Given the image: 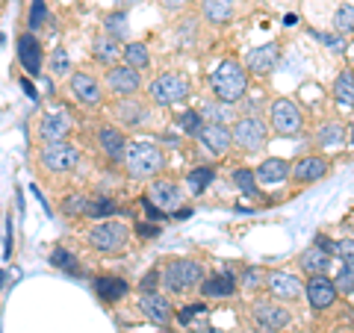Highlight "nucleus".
I'll use <instances>...</instances> for the list:
<instances>
[{"mask_svg": "<svg viewBox=\"0 0 354 333\" xmlns=\"http://www.w3.org/2000/svg\"><path fill=\"white\" fill-rule=\"evenodd\" d=\"M18 59L27 68V74H39L41 71V44L32 32H24L18 39Z\"/></svg>", "mask_w": 354, "mask_h": 333, "instance_id": "19", "label": "nucleus"}, {"mask_svg": "<svg viewBox=\"0 0 354 333\" xmlns=\"http://www.w3.org/2000/svg\"><path fill=\"white\" fill-rule=\"evenodd\" d=\"M115 213V204L106 201V198H97V201H88V218H104V216H113Z\"/></svg>", "mask_w": 354, "mask_h": 333, "instance_id": "37", "label": "nucleus"}, {"mask_svg": "<svg viewBox=\"0 0 354 333\" xmlns=\"http://www.w3.org/2000/svg\"><path fill=\"white\" fill-rule=\"evenodd\" d=\"M234 180H236V186H239L245 195H257V192H260L257 180H254V171H248V169H239V171L234 174Z\"/></svg>", "mask_w": 354, "mask_h": 333, "instance_id": "38", "label": "nucleus"}, {"mask_svg": "<svg viewBox=\"0 0 354 333\" xmlns=\"http://www.w3.org/2000/svg\"><path fill=\"white\" fill-rule=\"evenodd\" d=\"M201 3H204V15L213 21V24H225V21L234 15L230 0H201Z\"/></svg>", "mask_w": 354, "mask_h": 333, "instance_id": "30", "label": "nucleus"}, {"mask_svg": "<svg viewBox=\"0 0 354 333\" xmlns=\"http://www.w3.org/2000/svg\"><path fill=\"white\" fill-rule=\"evenodd\" d=\"M348 139H351V148H354V124H351V130H348Z\"/></svg>", "mask_w": 354, "mask_h": 333, "instance_id": "51", "label": "nucleus"}, {"mask_svg": "<svg viewBox=\"0 0 354 333\" xmlns=\"http://www.w3.org/2000/svg\"><path fill=\"white\" fill-rule=\"evenodd\" d=\"M92 50H95V59L101 62V65H113V62L121 57V48H118V41H115V39H106V36L95 39Z\"/></svg>", "mask_w": 354, "mask_h": 333, "instance_id": "28", "label": "nucleus"}, {"mask_svg": "<svg viewBox=\"0 0 354 333\" xmlns=\"http://www.w3.org/2000/svg\"><path fill=\"white\" fill-rule=\"evenodd\" d=\"M204 304H189V307H183V313H180V325H189V321L201 313Z\"/></svg>", "mask_w": 354, "mask_h": 333, "instance_id": "45", "label": "nucleus"}, {"mask_svg": "<svg viewBox=\"0 0 354 333\" xmlns=\"http://www.w3.org/2000/svg\"><path fill=\"white\" fill-rule=\"evenodd\" d=\"M328 160L325 157H304V160H298L292 169H290V174L295 177L298 183H316L319 177H325L328 174Z\"/></svg>", "mask_w": 354, "mask_h": 333, "instance_id": "18", "label": "nucleus"}, {"mask_svg": "<svg viewBox=\"0 0 354 333\" xmlns=\"http://www.w3.org/2000/svg\"><path fill=\"white\" fill-rule=\"evenodd\" d=\"M121 57H124V65H130V68H145V65L151 62V53H148V48L142 41H130L124 50H121Z\"/></svg>", "mask_w": 354, "mask_h": 333, "instance_id": "29", "label": "nucleus"}, {"mask_svg": "<svg viewBox=\"0 0 354 333\" xmlns=\"http://www.w3.org/2000/svg\"><path fill=\"white\" fill-rule=\"evenodd\" d=\"M160 3H162L165 9H174V6H180V3H186V0H160Z\"/></svg>", "mask_w": 354, "mask_h": 333, "instance_id": "50", "label": "nucleus"}, {"mask_svg": "<svg viewBox=\"0 0 354 333\" xmlns=\"http://www.w3.org/2000/svg\"><path fill=\"white\" fill-rule=\"evenodd\" d=\"M334 286H337L339 292H354V263H351V260L342 263V269H339V274H337Z\"/></svg>", "mask_w": 354, "mask_h": 333, "instance_id": "35", "label": "nucleus"}, {"mask_svg": "<svg viewBox=\"0 0 354 333\" xmlns=\"http://www.w3.org/2000/svg\"><path fill=\"white\" fill-rule=\"evenodd\" d=\"M139 310L145 313V318L157 321V325H165V321H171V316H174L171 301H169V298H162L160 292H142Z\"/></svg>", "mask_w": 354, "mask_h": 333, "instance_id": "15", "label": "nucleus"}, {"mask_svg": "<svg viewBox=\"0 0 354 333\" xmlns=\"http://www.w3.org/2000/svg\"><path fill=\"white\" fill-rule=\"evenodd\" d=\"M204 265L195 263V260H174L165 265L162 272V286L169 289L171 295H183L189 289H198L204 283Z\"/></svg>", "mask_w": 354, "mask_h": 333, "instance_id": "3", "label": "nucleus"}, {"mask_svg": "<svg viewBox=\"0 0 354 333\" xmlns=\"http://www.w3.org/2000/svg\"><path fill=\"white\" fill-rule=\"evenodd\" d=\"M50 263L57 265V269H62V272H68V274H80V265H77V257L74 254H68L65 248H57L50 254Z\"/></svg>", "mask_w": 354, "mask_h": 333, "instance_id": "33", "label": "nucleus"}, {"mask_svg": "<svg viewBox=\"0 0 354 333\" xmlns=\"http://www.w3.org/2000/svg\"><path fill=\"white\" fill-rule=\"evenodd\" d=\"M266 286L272 289V295L283 298V301H295L304 292V283L295 274H286V272H269L266 274Z\"/></svg>", "mask_w": 354, "mask_h": 333, "instance_id": "13", "label": "nucleus"}, {"mask_svg": "<svg viewBox=\"0 0 354 333\" xmlns=\"http://www.w3.org/2000/svg\"><path fill=\"white\" fill-rule=\"evenodd\" d=\"M68 68H71L68 53H65L62 48H57V50H53V57H50V71L53 74H68Z\"/></svg>", "mask_w": 354, "mask_h": 333, "instance_id": "41", "label": "nucleus"}, {"mask_svg": "<svg viewBox=\"0 0 354 333\" xmlns=\"http://www.w3.org/2000/svg\"><path fill=\"white\" fill-rule=\"evenodd\" d=\"M304 292H307L310 307H313V310H328L330 304L337 301V286H334V280H328L325 274H313V277H310V283L304 286Z\"/></svg>", "mask_w": 354, "mask_h": 333, "instance_id": "12", "label": "nucleus"}, {"mask_svg": "<svg viewBox=\"0 0 354 333\" xmlns=\"http://www.w3.org/2000/svg\"><path fill=\"white\" fill-rule=\"evenodd\" d=\"M148 201L160 209V213H177L183 204V192L180 186L171 180H153L148 189Z\"/></svg>", "mask_w": 354, "mask_h": 333, "instance_id": "9", "label": "nucleus"}, {"mask_svg": "<svg viewBox=\"0 0 354 333\" xmlns=\"http://www.w3.org/2000/svg\"><path fill=\"white\" fill-rule=\"evenodd\" d=\"M209 180H213V169H195V171L189 174V186H192L195 195H201L204 189L209 186Z\"/></svg>", "mask_w": 354, "mask_h": 333, "instance_id": "36", "label": "nucleus"}, {"mask_svg": "<svg viewBox=\"0 0 354 333\" xmlns=\"http://www.w3.org/2000/svg\"><path fill=\"white\" fill-rule=\"evenodd\" d=\"M266 136H269V130H266V124L257 115L239 118L234 133H230V139H234L239 148H245V151H260L266 145Z\"/></svg>", "mask_w": 354, "mask_h": 333, "instance_id": "8", "label": "nucleus"}, {"mask_svg": "<svg viewBox=\"0 0 354 333\" xmlns=\"http://www.w3.org/2000/svg\"><path fill=\"white\" fill-rule=\"evenodd\" d=\"M201 292L207 298H227L236 292V280H234V274H216L201 283Z\"/></svg>", "mask_w": 354, "mask_h": 333, "instance_id": "24", "label": "nucleus"}, {"mask_svg": "<svg viewBox=\"0 0 354 333\" xmlns=\"http://www.w3.org/2000/svg\"><path fill=\"white\" fill-rule=\"evenodd\" d=\"M62 213L65 216H71V218H80V216H86L88 213V198L83 195V192H77V195H68L62 201Z\"/></svg>", "mask_w": 354, "mask_h": 333, "instance_id": "32", "label": "nucleus"}, {"mask_svg": "<svg viewBox=\"0 0 354 333\" xmlns=\"http://www.w3.org/2000/svg\"><path fill=\"white\" fill-rule=\"evenodd\" d=\"M136 233H139L142 239H151V236H157V233H160V227H151V225H139V227H136Z\"/></svg>", "mask_w": 354, "mask_h": 333, "instance_id": "47", "label": "nucleus"}, {"mask_svg": "<svg viewBox=\"0 0 354 333\" xmlns=\"http://www.w3.org/2000/svg\"><path fill=\"white\" fill-rule=\"evenodd\" d=\"M254 318H257L263 327H269V330H281V327H286L292 321L290 310H283L281 304H272V301H257L254 304Z\"/></svg>", "mask_w": 354, "mask_h": 333, "instance_id": "16", "label": "nucleus"}, {"mask_svg": "<svg viewBox=\"0 0 354 333\" xmlns=\"http://www.w3.org/2000/svg\"><path fill=\"white\" fill-rule=\"evenodd\" d=\"M97 142H101V148H104L106 157H113V160L124 157L127 139H124V133H121V130H115V127H101V130H97Z\"/></svg>", "mask_w": 354, "mask_h": 333, "instance_id": "22", "label": "nucleus"}, {"mask_svg": "<svg viewBox=\"0 0 354 333\" xmlns=\"http://www.w3.org/2000/svg\"><path fill=\"white\" fill-rule=\"evenodd\" d=\"M198 115H201V121H207V124H221V121H225V127H227V121H236V113L230 109V104H221V101L204 104Z\"/></svg>", "mask_w": 354, "mask_h": 333, "instance_id": "25", "label": "nucleus"}, {"mask_svg": "<svg viewBox=\"0 0 354 333\" xmlns=\"http://www.w3.org/2000/svg\"><path fill=\"white\" fill-rule=\"evenodd\" d=\"M290 169H292V165L286 162V160L272 157V160L260 162V169H254V180H257V183H266V186H272V183H283L286 177H290Z\"/></svg>", "mask_w": 354, "mask_h": 333, "instance_id": "20", "label": "nucleus"}, {"mask_svg": "<svg viewBox=\"0 0 354 333\" xmlns=\"http://www.w3.org/2000/svg\"><path fill=\"white\" fill-rule=\"evenodd\" d=\"M21 88H24V92H27L30 97H39V95H36V88H32V83H30V80H21Z\"/></svg>", "mask_w": 354, "mask_h": 333, "instance_id": "49", "label": "nucleus"}, {"mask_svg": "<svg viewBox=\"0 0 354 333\" xmlns=\"http://www.w3.org/2000/svg\"><path fill=\"white\" fill-rule=\"evenodd\" d=\"M301 269L313 277V274H325L328 269H330V254L328 251H322L319 245H313V248H307L304 254H301Z\"/></svg>", "mask_w": 354, "mask_h": 333, "instance_id": "23", "label": "nucleus"}, {"mask_svg": "<svg viewBox=\"0 0 354 333\" xmlns=\"http://www.w3.org/2000/svg\"><path fill=\"white\" fill-rule=\"evenodd\" d=\"M97 286V295L106 298V301H118V298H124L130 292L127 280H121V277H101V280H95Z\"/></svg>", "mask_w": 354, "mask_h": 333, "instance_id": "27", "label": "nucleus"}, {"mask_svg": "<svg viewBox=\"0 0 354 333\" xmlns=\"http://www.w3.org/2000/svg\"><path fill=\"white\" fill-rule=\"evenodd\" d=\"M272 127H274V133H281V136H295V133H301V127H304L301 109H298L292 101H286V97L274 101L272 104Z\"/></svg>", "mask_w": 354, "mask_h": 333, "instance_id": "7", "label": "nucleus"}, {"mask_svg": "<svg viewBox=\"0 0 354 333\" xmlns=\"http://www.w3.org/2000/svg\"><path fill=\"white\" fill-rule=\"evenodd\" d=\"M177 124H180V130H186V133H192L195 136V133L201 130V115H198L195 109H186V113L177 118Z\"/></svg>", "mask_w": 354, "mask_h": 333, "instance_id": "39", "label": "nucleus"}, {"mask_svg": "<svg viewBox=\"0 0 354 333\" xmlns=\"http://www.w3.org/2000/svg\"><path fill=\"white\" fill-rule=\"evenodd\" d=\"M334 101L339 106H354V74L351 71H339L334 80Z\"/></svg>", "mask_w": 354, "mask_h": 333, "instance_id": "26", "label": "nucleus"}, {"mask_svg": "<svg viewBox=\"0 0 354 333\" xmlns=\"http://www.w3.org/2000/svg\"><path fill=\"white\" fill-rule=\"evenodd\" d=\"M3 280H6V274H3V272H0V289H3Z\"/></svg>", "mask_w": 354, "mask_h": 333, "instance_id": "52", "label": "nucleus"}, {"mask_svg": "<svg viewBox=\"0 0 354 333\" xmlns=\"http://www.w3.org/2000/svg\"><path fill=\"white\" fill-rule=\"evenodd\" d=\"M319 145L325 148H339L342 139H346V130H342V124H337V121H328V124L319 127Z\"/></svg>", "mask_w": 354, "mask_h": 333, "instance_id": "31", "label": "nucleus"}, {"mask_svg": "<svg viewBox=\"0 0 354 333\" xmlns=\"http://www.w3.org/2000/svg\"><path fill=\"white\" fill-rule=\"evenodd\" d=\"M278 57H281V48H278V44H274V41H272V44H263V48L248 50L245 68H248L251 74H257V77H266V74H272Z\"/></svg>", "mask_w": 354, "mask_h": 333, "instance_id": "14", "label": "nucleus"}, {"mask_svg": "<svg viewBox=\"0 0 354 333\" xmlns=\"http://www.w3.org/2000/svg\"><path fill=\"white\" fill-rule=\"evenodd\" d=\"M130 3H133V0H130Z\"/></svg>", "mask_w": 354, "mask_h": 333, "instance_id": "54", "label": "nucleus"}, {"mask_svg": "<svg viewBox=\"0 0 354 333\" xmlns=\"http://www.w3.org/2000/svg\"><path fill=\"white\" fill-rule=\"evenodd\" d=\"M334 27H337L339 36H346V32H354V6H339V9H337Z\"/></svg>", "mask_w": 354, "mask_h": 333, "instance_id": "34", "label": "nucleus"}, {"mask_svg": "<svg viewBox=\"0 0 354 333\" xmlns=\"http://www.w3.org/2000/svg\"><path fill=\"white\" fill-rule=\"evenodd\" d=\"M106 86H109V92H115V95H133V92H139L142 77L136 68H130V65H113V68L106 71Z\"/></svg>", "mask_w": 354, "mask_h": 333, "instance_id": "11", "label": "nucleus"}, {"mask_svg": "<svg viewBox=\"0 0 354 333\" xmlns=\"http://www.w3.org/2000/svg\"><path fill=\"white\" fill-rule=\"evenodd\" d=\"M351 59H354V48H351Z\"/></svg>", "mask_w": 354, "mask_h": 333, "instance_id": "53", "label": "nucleus"}, {"mask_svg": "<svg viewBox=\"0 0 354 333\" xmlns=\"http://www.w3.org/2000/svg\"><path fill=\"white\" fill-rule=\"evenodd\" d=\"M148 95H151L153 104L171 106V104H180V101H186V97H189V83H186L183 74L169 71V74H160L157 80L151 83Z\"/></svg>", "mask_w": 354, "mask_h": 333, "instance_id": "4", "label": "nucleus"}, {"mask_svg": "<svg viewBox=\"0 0 354 333\" xmlns=\"http://www.w3.org/2000/svg\"><path fill=\"white\" fill-rule=\"evenodd\" d=\"M209 83H213V92H216L218 101L230 104V106H234L236 101H242L245 92H248V74L236 59L221 62L218 68L213 71V77H209Z\"/></svg>", "mask_w": 354, "mask_h": 333, "instance_id": "1", "label": "nucleus"}, {"mask_svg": "<svg viewBox=\"0 0 354 333\" xmlns=\"http://www.w3.org/2000/svg\"><path fill=\"white\" fill-rule=\"evenodd\" d=\"M124 169L136 180H148V177L165 169V157L160 145H153V142H130L124 148Z\"/></svg>", "mask_w": 354, "mask_h": 333, "instance_id": "2", "label": "nucleus"}, {"mask_svg": "<svg viewBox=\"0 0 354 333\" xmlns=\"http://www.w3.org/2000/svg\"><path fill=\"white\" fill-rule=\"evenodd\" d=\"M157 280H160V274L148 272L145 277H142V292H157Z\"/></svg>", "mask_w": 354, "mask_h": 333, "instance_id": "46", "label": "nucleus"}, {"mask_svg": "<svg viewBox=\"0 0 354 333\" xmlns=\"http://www.w3.org/2000/svg\"><path fill=\"white\" fill-rule=\"evenodd\" d=\"M68 130H71V118L65 115V113H53L41 121V139L48 142H62L65 136H68Z\"/></svg>", "mask_w": 354, "mask_h": 333, "instance_id": "21", "label": "nucleus"}, {"mask_svg": "<svg viewBox=\"0 0 354 333\" xmlns=\"http://www.w3.org/2000/svg\"><path fill=\"white\" fill-rule=\"evenodd\" d=\"M263 280V272L260 269H248L245 274H242V286H248V289H257Z\"/></svg>", "mask_w": 354, "mask_h": 333, "instance_id": "43", "label": "nucleus"}, {"mask_svg": "<svg viewBox=\"0 0 354 333\" xmlns=\"http://www.w3.org/2000/svg\"><path fill=\"white\" fill-rule=\"evenodd\" d=\"M48 18V9H44V0H30V27L39 30Z\"/></svg>", "mask_w": 354, "mask_h": 333, "instance_id": "40", "label": "nucleus"}, {"mask_svg": "<svg viewBox=\"0 0 354 333\" xmlns=\"http://www.w3.org/2000/svg\"><path fill=\"white\" fill-rule=\"evenodd\" d=\"M198 139H201V145L209 151V153H227V148H230V130L225 127V124H204L201 130L195 133Z\"/></svg>", "mask_w": 354, "mask_h": 333, "instance_id": "17", "label": "nucleus"}, {"mask_svg": "<svg viewBox=\"0 0 354 333\" xmlns=\"http://www.w3.org/2000/svg\"><path fill=\"white\" fill-rule=\"evenodd\" d=\"M334 251V254H339L342 260H351L354 263V239H339V242H330L328 245V254Z\"/></svg>", "mask_w": 354, "mask_h": 333, "instance_id": "42", "label": "nucleus"}, {"mask_svg": "<svg viewBox=\"0 0 354 333\" xmlns=\"http://www.w3.org/2000/svg\"><path fill=\"white\" fill-rule=\"evenodd\" d=\"M71 92H74V97H77V101H80L83 106H101V101H104L101 83H97L88 71L71 74Z\"/></svg>", "mask_w": 354, "mask_h": 333, "instance_id": "10", "label": "nucleus"}, {"mask_svg": "<svg viewBox=\"0 0 354 333\" xmlns=\"http://www.w3.org/2000/svg\"><path fill=\"white\" fill-rule=\"evenodd\" d=\"M41 165L53 174H65V171H74L80 165V151H77L71 142H50V145L41 148Z\"/></svg>", "mask_w": 354, "mask_h": 333, "instance_id": "5", "label": "nucleus"}, {"mask_svg": "<svg viewBox=\"0 0 354 333\" xmlns=\"http://www.w3.org/2000/svg\"><path fill=\"white\" fill-rule=\"evenodd\" d=\"M130 239V230L124 225H118V221H101L97 227H92L88 233V245L101 254H115L127 245Z\"/></svg>", "mask_w": 354, "mask_h": 333, "instance_id": "6", "label": "nucleus"}, {"mask_svg": "<svg viewBox=\"0 0 354 333\" xmlns=\"http://www.w3.org/2000/svg\"><path fill=\"white\" fill-rule=\"evenodd\" d=\"M124 12H115V15H106V27L109 30H113L115 32V36H118V32H124Z\"/></svg>", "mask_w": 354, "mask_h": 333, "instance_id": "44", "label": "nucleus"}, {"mask_svg": "<svg viewBox=\"0 0 354 333\" xmlns=\"http://www.w3.org/2000/svg\"><path fill=\"white\" fill-rule=\"evenodd\" d=\"M12 254V218H9V225H6V257Z\"/></svg>", "mask_w": 354, "mask_h": 333, "instance_id": "48", "label": "nucleus"}]
</instances>
